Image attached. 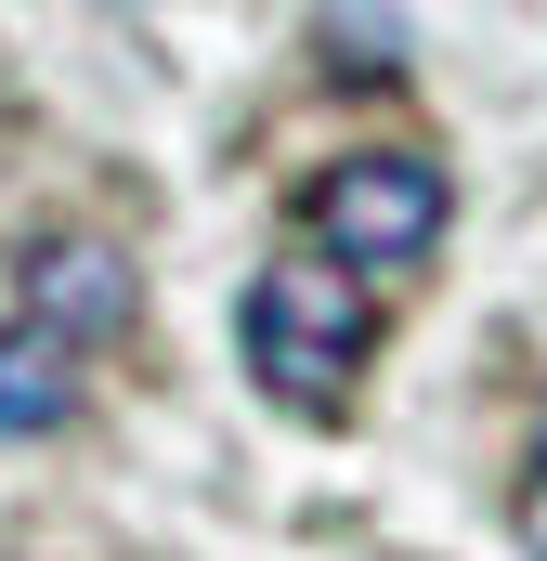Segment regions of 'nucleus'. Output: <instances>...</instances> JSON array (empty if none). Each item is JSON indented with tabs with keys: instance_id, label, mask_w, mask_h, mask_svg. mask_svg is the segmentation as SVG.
Here are the masks:
<instances>
[{
	"instance_id": "20e7f679",
	"label": "nucleus",
	"mask_w": 547,
	"mask_h": 561,
	"mask_svg": "<svg viewBox=\"0 0 547 561\" xmlns=\"http://www.w3.org/2000/svg\"><path fill=\"white\" fill-rule=\"evenodd\" d=\"M66 419H79V353L53 327H0V431L26 444V431H66Z\"/></svg>"
},
{
	"instance_id": "7ed1b4c3",
	"label": "nucleus",
	"mask_w": 547,
	"mask_h": 561,
	"mask_svg": "<svg viewBox=\"0 0 547 561\" xmlns=\"http://www.w3.org/2000/svg\"><path fill=\"white\" fill-rule=\"evenodd\" d=\"M13 275H26V327H53L66 353H79V340H118V327L143 313L131 262H118L105 236H39V249H26Z\"/></svg>"
},
{
	"instance_id": "f03ea898",
	"label": "nucleus",
	"mask_w": 547,
	"mask_h": 561,
	"mask_svg": "<svg viewBox=\"0 0 547 561\" xmlns=\"http://www.w3.org/2000/svg\"><path fill=\"white\" fill-rule=\"evenodd\" d=\"M443 170L430 157H339L326 183H313V236H326V262H365V275H417L430 249H443Z\"/></svg>"
},
{
	"instance_id": "39448f33",
	"label": "nucleus",
	"mask_w": 547,
	"mask_h": 561,
	"mask_svg": "<svg viewBox=\"0 0 547 561\" xmlns=\"http://www.w3.org/2000/svg\"><path fill=\"white\" fill-rule=\"evenodd\" d=\"M522 549L547 561V444H535V470H522Z\"/></svg>"
},
{
	"instance_id": "f257e3e1",
	"label": "nucleus",
	"mask_w": 547,
	"mask_h": 561,
	"mask_svg": "<svg viewBox=\"0 0 547 561\" xmlns=\"http://www.w3.org/2000/svg\"><path fill=\"white\" fill-rule=\"evenodd\" d=\"M235 340H248V366H261L274 405L339 419L352 379H365V353H379V313H365V287L339 275V262H274L248 287V313H235Z\"/></svg>"
}]
</instances>
